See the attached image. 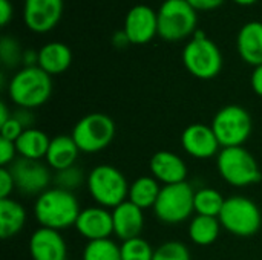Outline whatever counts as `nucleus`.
Returning <instances> with one entry per match:
<instances>
[{"label":"nucleus","instance_id":"1","mask_svg":"<svg viewBox=\"0 0 262 260\" xmlns=\"http://www.w3.org/2000/svg\"><path fill=\"white\" fill-rule=\"evenodd\" d=\"M81 208L72 192L51 187L35 198L34 216L40 227L51 230H66L75 227Z\"/></svg>","mask_w":262,"mask_h":260},{"label":"nucleus","instance_id":"2","mask_svg":"<svg viewBox=\"0 0 262 260\" xmlns=\"http://www.w3.org/2000/svg\"><path fill=\"white\" fill-rule=\"evenodd\" d=\"M52 93V77L41 67L18 69L8 84V95L17 107L37 109L43 106Z\"/></svg>","mask_w":262,"mask_h":260},{"label":"nucleus","instance_id":"3","mask_svg":"<svg viewBox=\"0 0 262 260\" xmlns=\"http://www.w3.org/2000/svg\"><path fill=\"white\" fill-rule=\"evenodd\" d=\"M184 67L195 78L212 80L223 69V54L218 44L210 40L204 31L196 29L183 49Z\"/></svg>","mask_w":262,"mask_h":260},{"label":"nucleus","instance_id":"4","mask_svg":"<svg viewBox=\"0 0 262 260\" xmlns=\"http://www.w3.org/2000/svg\"><path fill=\"white\" fill-rule=\"evenodd\" d=\"M129 185L124 175L114 166L100 164L94 167L86 181L88 192L97 205L114 210L129 196Z\"/></svg>","mask_w":262,"mask_h":260},{"label":"nucleus","instance_id":"5","mask_svg":"<svg viewBox=\"0 0 262 260\" xmlns=\"http://www.w3.org/2000/svg\"><path fill=\"white\" fill-rule=\"evenodd\" d=\"M220 176L233 187H249L261 181V169L255 156L244 147H226L216 156Z\"/></svg>","mask_w":262,"mask_h":260},{"label":"nucleus","instance_id":"6","mask_svg":"<svg viewBox=\"0 0 262 260\" xmlns=\"http://www.w3.org/2000/svg\"><path fill=\"white\" fill-rule=\"evenodd\" d=\"M157 15L158 35L166 41H181L196 32L198 12L187 0H164Z\"/></svg>","mask_w":262,"mask_h":260},{"label":"nucleus","instance_id":"7","mask_svg":"<svg viewBox=\"0 0 262 260\" xmlns=\"http://www.w3.org/2000/svg\"><path fill=\"white\" fill-rule=\"evenodd\" d=\"M218 219L224 230L238 238L255 236L259 231L262 224L259 207L246 196L226 198L224 207Z\"/></svg>","mask_w":262,"mask_h":260},{"label":"nucleus","instance_id":"8","mask_svg":"<svg viewBox=\"0 0 262 260\" xmlns=\"http://www.w3.org/2000/svg\"><path fill=\"white\" fill-rule=\"evenodd\" d=\"M114 120L101 112L84 115L72 129L71 136L83 153H98L104 150L115 138Z\"/></svg>","mask_w":262,"mask_h":260},{"label":"nucleus","instance_id":"9","mask_svg":"<svg viewBox=\"0 0 262 260\" xmlns=\"http://www.w3.org/2000/svg\"><path fill=\"white\" fill-rule=\"evenodd\" d=\"M193 199L195 190L186 181L180 184L163 185L157 204L154 205V213L163 224L178 225L187 221L195 211Z\"/></svg>","mask_w":262,"mask_h":260},{"label":"nucleus","instance_id":"10","mask_svg":"<svg viewBox=\"0 0 262 260\" xmlns=\"http://www.w3.org/2000/svg\"><path fill=\"white\" fill-rule=\"evenodd\" d=\"M212 129L221 144V149L239 147L252 135V116L243 106L229 104L215 113Z\"/></svg>","mask_w":262,"mask_h":260},{"label":"nucleus","instance_id":"11","mask_svg":"<svg viewBox=\"0 0 262 260\" xmlns=\"http://www.w3.org/2000/svg\"><path fill=\"white\" fill-rule=\"evenodd\" d=\"M9 172L14 178L15 190L25 196H40L46 192L49 184L52 182L54 176L49 172V166L43 164L41 161L17 158L9 167Z\"/></svg>","mask_w":262,"mask_h":260},{"label":"nucleus","instance_id":"12","mask_svg":"<svg viewBox=\"0 0 262 260\" xmlns=\"http://www.w3.org/2000/svg\"><path fill=\"white\" fill-rule=\"evenodd\" d=\"M63 15V0H23V21L37 34L52 31Z\"/></svg>","mask_w":262,"mask_h":260},{"label":"nucleus","instance_id":"13","mask_svg":"<svg viewBox=\"0 0 262 260\" xmlns=\"http://www.w3.org/2000/svg\"><path fill=\"white\" fill-rule=\"evenodd\" d=\"M123 31L130 40V44H146L158 35V15L149 5L132 6L126 17Z\"/></svg>","mask_w":262,"mask_h":260},{"label":"nucleus","instance_id":"14","mask_svg":"<svg viewBox=\"0 0 262 260\" xmlns=\"http://www.w3.org/2000/svg\"><path fill=\"white\" fill-rule=\"evenodd\" d=\"M181 146L187 155L196 159H209L221 152V144L212 126L195 123L181 133Z\"/></svg>","mask_w":262,"mask_h":260},{"label":"nucleus","instance_id":"15","mask_svg":"<svg viewBox=\"0 0 262 260\" xmlns=\"http://www.w3.org/2000/svg\"><path fill=\"white\" fill-rule=\"evenodd\" d=\"M75 230L89 242L109 239L111 234H114L112 211L100 205L81 208L75 222Z\"/></svg>","mask_w":262,"mask_h":260},{"label":"nucleus","instance_id":"16","mask_svg":"<svg viewBox=\"0 0 262 260\" xmlns=\"http://www.w3.org/2000/svg\"><path fill=\"white\" fill-rule=\"evenodd\" d=\"M32 260H68V245L60 231L40 227L29 238Z\"/></svg>","mask_w":262,"mask_h":260},{"label":"nucleus","instance_id":"17","mask_svg":"<svg viewBox=\"0 0 262 260\" xmlns=\"http://www.w3.org/2000/svg\"><path fill=\"white\" fill-rule=\"evenodd\" d=\"M152 176L163 185L184 182L187 178V166L184 159L169 150L157 152L149 162Z\"/></svg>","mask_w":262,"mask_h":260},{"label":"nucleus","instance_id":"18","mask_svg":"<svg viewBox=\"0 0 262 260\" xmlns=\"http://www.w3.org/2000/svg\"><path fill=\"white\" fill-rule=\"evenodd\" d=\"M144 210L132 204L130 201H124L118 207L112 210L114 221V234L120 241H130L140 238L144 228Z\"/></svg>","mask_w":262,"mask_h":260},{"label":"nucleus","instance_id":"19","mask_svg":"<svg viewBox=\"0 0 262 260\" xmlns=\"http://www.w3.org/2000/svg\"><path fill=\"white\" fill-rule=\"evenodd\" d=\"M236 49L243 61L256 67L262 64V21L252 20L243 25L236 37Z\"/></svg>","mask_w":262,"mask_h":260},{"label":"nucleus","instance_id":"20","mask_svg":"<svg viewBox=\"0 0 262 260\" xmlns=\"http://www.w3.org/2000/svg\"><path fill=\"white\" fill-rule=\"evenodd\" d=\"M78 153H80V149L71 135H57L51 138V144H49L45 161L52 170L60 172L68 167L75 166Z\"/></svg>","mask_w":262,"mask_h":260},{"label":"nucleus","instance_id":"21","mask_svg":"<svg viewBox=\"0 0 262 260\" xmlns=\"http://www.w3.org/2000/svg\"><path fill=\"white\" fill-rule=\"evenodd\" d=\"M71 63L72 51L61 41H49L38 49V67L51 77L66 72Z\"/></svg>","mask_w":262,"mask_h":260},{"label":"nucleus","instance_id":"22","mask_svg":"<svg viewBox=\"0 0 262 260\" xmlns=\"http://www.w3.org/2000/svg\"><path fill=\"white\" fill-rule=\"evenodd\" d=\"M26 224L25 207L8 198L0 199V236L3 239H11L17 236Z\"/></svg>","mask_w":262,"mask_h":260},{"label":"nucleus","instance_id":"23","mask_svg":"<svg viewBox=\"0 0 262 260\" xmlns=\"http://www.w3.org/2000/svg\"><path fill=\"white\" fill-rule=\"evenodd\" d=\"M49 144H51L49 136L37 127L26 129L15 141L18 156L34 161H40L46 158Z\"/></svg>","mask_w":262,"mask_h":260},{"label":"nucleus","instance_id":"24","mask_svg":"<svg viewBox=\"0 0 262 260\" xmlns=\"http://www.w3.org/2000/svg\"><path fill=\"white\" fill-rule=\"evenodd\" d=\"M161 187L154 176H140L129 185L127 201L140 207L141 210L154 208L160 196Z\"/></svg>","mask_w":262,"mask_h":260},{"label":"nucleus","instance_id":"25","mask_svg":"<svg viewBox=\"0 0 262 260\" xmlns=\"http://www.w3.org/2000/svg\"><path fill=\"white\" fill-rule=\"evenodd\" d=\"M221 222L218 218L196 215L189 224V238L195 245L209 247L220 238Z\"/></svg>","mask_w":262,"mask_h":260},{"label":"nucleus","instance_id":"26","mask_svg":"<svg viewBox=\"0 0 262 260\" xmlns=\"http://www.w3.org/2000/svg\"><path fill=\"white\" fill-rule=\"evenodd\" d=\"M226 198L212 187H204L195 192L193 207L195 213L201 216H210V218H220V213L224 207Z\"/></svg>","mask_w":262,"mask_h":260},{"label":"nucleus","instance_id":"27","mask_svg":"<svg viewBox=\"0 0 262 260\" xmlns=\"http://www.w3.org/2000/svg\"><path fill=\"white\" fill-rule=\"evenodd\" d=\"M83 260H121V248L111 238L92 241L83 250Z\"/></svg>","mask_w":262,"mask_h":260},{"label":"nucleus","instance_id":"28","mask_svg":"<svg viewBox=\"0 0 262 260\" xmlns=\"http://www.w3.org/2000/svg\"><path fill=\"white\" fill-rule=\"evenodd\" d=\"M86 181H88V176L78 166H72L64 170L55 172L54 179H52L55 187L66 190V192H72V193L78 190Z\"/></svg>","mask_w":262,"mask_h":260},{"label":"nucleus","instance_id":"29","mask_svg":"<svg viewBox=\"0 0 262 260\" xmlns=\"http://www.w3.org/2000/svg\"><path fill=\"white\" fill-rule=\"evenodd\" d=\"M120 248H121V260H152L155 253L152 245L141 236L130 241H124L120 245Z\"/></svg>","mask_w":262,"mask_h":260},{"label":"nucleus","instance_id":"30","mask_svg":"<svg viewBox=\"0 0 262 260\" xmlns=\"http://www.w3.org/2000/svg\"><path fill=\"white\" fill-rule=\"evenodd\" d=\"M23 49L14 37H2L0 40V60L5 67H17L21 64Z\"/></svg>","mask_w":262,"mask_h":260},{"label":"nucleus","instance_id":"31","mask_svg":"<svg viewBox=\"0 0 262 260\" xmlns=\"http://www.w3.org/2000/svg\"><path fill=\"white\" fill-rule=\"evenodd\" d=\"M152 260H190V251L180 241H167L155 250Z\"/></svg>","mask_w":262,"mask_h":260},{"label":"nucleus","instance_id":"32","mask_svg":"<svg viewBox=\"0 0 262 260\" xmlns=\"http://www.w3.org/2000/svg\"><path fill=\"white\" fill-rule=\"evenodd\" d=\"M25 132V129H23V126L14 118V116H11L5 124H2L0 126V138H5V139H9V141H12V143H15L18 138H20V135Z\"/></svg>","mask_w":262,"mask_h":260},{"label":"nucleus","instance_id":"33","mask_svg":"<svg viewBox=\"0 0 262 260\" xmlns=\"http://www.w3.org/2000/svg\"><path fill=\"white\" fill-rule=\"evenodd\" d=\"M15 155H18L15 143L0 138V164H2V167H9L17 159Z\"/></svg>","mask_w":262,"mask_h":260},{"label":"nucleus","instance_id":"34","mask_svg":"<svg viewBox=\"0 0 262 260\" xmlns=\"http://www.w3.org/2000/svg\"><path fill=\"white\" fill-rule=\"evenodd\" d=\"M15 190L14 178L8 167H0V199H8Z\"/></svg>","mask_w":262,"mask_h":260},{"label":"nucleus","instance_id":"35","mask_svg":"<svg viewBox=\"0 0 262 260\" xmlns=\"http://www.w3.org/2000/svg\"><path fill=\"white\" fill-rule=\"evenodd\" d=\"M12 116L23 126V129H32L34 127V123H35V115L31 109H23V107H18L15 112H12Z\"/></svg>","mask_w":262,"mask_h":260},{"label":"nucleus","instance_id":"36","mask_svg":"<svg viewBox=\"0 0 262 260\" xmlns=\"http://www.w3.org/2000/svg\"><path fill=\"white\" fill-rule=\"evenodd\" d=\"M187 2L198 12V11H213V9H218L226 0H187Z\"/></svg>","mask_w":262,"mask_h":260},{"label":"nucleus","instance_id":"37","mask_svg":"<svg viewBox=\"0 0 262 260\" xmlns=\"http://www.w3.org/2000/svg\"><path fill=\"white\" fill-rule=\"evenodd\" d=\"M14 14V6L11 0H0V25L6 26Z\"/></svg>","mask_w":262,"mask_h":260},{"label":"nucleus","instance_id":"38","mask_svg":"<svg viewBox=\"0 0 262 260\" xmlns=\"http://www.w3.org/2000/svg\"><path fill=\"white\" fill-rule=\"evenodd\" d=\"M250 84H252V89L253 92L262 97V64L261 66H256L252 72V78H250Z\"/></svg>","mask_w":262,"mask_h":260},{"label":"nucleus","instance_id":"39","mask_svg":"<svg viewBox=\"0 0 262 260\" xmlns=\"http://www.w3.org/2000/svg\"><path fill=\"white\" fill-rule=\"evenodd\" d=\"M21 64H23V67H34V66H38V51L25 49V51H23Z\"/></svg>","mask_w":262,"mask_h":260},{"label":"nucleus","instance_id":"40","mask_svg":"<svg viewBox=\"0 0 262 260\" xmlns=\"http://www.w3.org/2000/svg\"><path fill=\"white\" fill-rule=\"evenodd\" d=\"M112 44L115 48H118V49H123V48H127L130 44V40L126 35V32L123 29H120V31L114 32V35H112Z\"/></svg>","mask_w":262,"mask_h":260},{"label":"nucleus","instance_id":"41","mask_svg":"<svg viewBox=\"0 0 262 260\" xmlns=\"http://www.w3.org/2000/svg\"><path fill=\"white\" fill-rule=\"evenodd\" d=\"M11 116H12V112H9L8 106L2 101V103H0V126L5 124Z\"/></svg>","mask_w":262,"mask_h":260},{"label":"nucleus","instance_id":"42","mask_svg":"<svg viewBox=\"0 0 262 260\" xmlns=\"http://www.w3.org/2000/svg\"><path fill=\"white\" fill-rule=\"evenodd\" d=\"M235 3H238V5H243V6H249V5H253V3H256L258 0H233Z\"/></svg>","mask_w":262,"mask_h":260}]
</instances>
